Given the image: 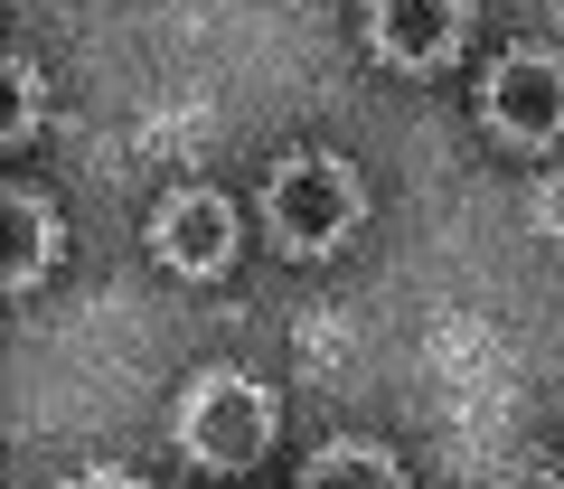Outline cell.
<instances>
[{
  "label": "cell",
  "mask_w": 564,
  "mask_h": 489,
  "mask_svg": "<svg viewBox=\"0 0 564 489\" xmlns=\"http://www.w3.org/2000/svg\"><path fill=\"white\" fill-rule=\"evenodd\" d=\"M358 217H367V188L329 151H302V161H282L263 180V226H273L282 254H339L358 236Z\"/></svg>",
  "instance_id": "6da1fadb"
},
{
  "label": "cell",
  "mask_w": 564,
  "mask_h": 489,
  "mask_svg": "<svg viewBox=\"0 0 564 489\" xmlns=\"http://www.w3.org/2000/svg\"><path fill=\"white\" fill-rule=\"evenodd\" d=\"M263 443H273V395L254 377H207L180 405V452L198 470H245V461H263Z\"/></svg>",
  "instance_id": "7a4b0ae2"
},
{
  "label": "cell",
  "mask_w": 564,
  "mask_h": 489,
  "mask_svg": "<svg viewBox=\"0 0 564 489\" xmlns=\"http://www.w3.org/2000/svg\"><path fill=\"white\" fill-rule=\"evenodd\" d=\"M480 122L499 132L508 151L564 142V57H545V47H508V57L489 66V85H480Z\"/></svg>",
  "instance_id": "3957f363"
},
{
  "label": "cell",
  "mask_w": 564,
  "mask_h": 489,
  "mask_svg": "<svg viewBox=\"0 0 564 489\" xmlns=\"http://www.w3.org/2000/svg\"><path fill=\"white\" fill-rule=\"evenodd\" d=\"M462 39H470V0H367V47L404 76L452 66Z\"/></svg>",
  "instance_id": "277c9868"
},
{
  "label": "cell",
  "mask_w": 564,
  "mask_h": 489,
  "mask_svg": "<svg viewBox=\"0 0 564 489\" xmlns=\"http://www.w3.org/2000/svg\"><path fill=\"white\" fill-rule=\"evenodd\" d=\"M151 244H161L170 273H226V254H236V207H226L217 188H180V198L151 217Z\"/></svg>",
  "instance_id": "5b68a950"
},
{
  "label": "cell",
  "mask_w": 564,
  "mask_h": 489,
  "mask_svg": "<svg viewBox=\"0 0 564 489\" xmlns=\"http://www.w3.org/2000/svg\"><path fill=\"white\" fill-rule=\"evenodd\" d=\"M47 264H57V207H47L39 188H10V254H0V283L29 292Z\"/></svg>",
  "instance_id": "8992f818"
},
{
  "label": "cell",
  "mask_w": 564,
  "mask_h": 489,
  "mask_svg": "<svg viewBox=\"0 0 564 489\" xmlns=\"http://www.w3.org/2000/svg\"><path fill=\"white\" fill-rule=\"evenodd\" d=\"M302 489H404V470H395L386 443H329L321 461L302 470Z\"/></svg>",
  "instance_id": "52a82bcc"
},
{
  "label": "cell",
  "mask_w": 564,
  "mask_h": 489,
  "mask_svg": "<svg viewBox=\"0 0 564 489\" xmlns=\"http://www.w3.org/2000/svg\"><path fill=\"white\" fill-rule=\"evenodd\" d=\"M39 132V66L10 57V142H29Z\"/></svg>",
  "instance_id": "ba28073f"
},
{
  "label": "cell",
  "mask_w": 564,
  "mask_h": 489,
  "mask_svg": "<svg viewBox=\"0 0 564 489\" xmlns=\"http://www.w3.org/2000/svg\"><path fill=\"white\" fill-rule=\"evenodd\" d=\"M66 489H141V480H132V470H76Z\"/></svg>",
  "instance_id": "9c48e42d"
}]
</instances>
